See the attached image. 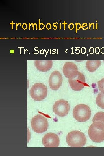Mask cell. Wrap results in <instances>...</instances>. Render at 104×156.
Instances as JSON below:
<instances>
[{
	"mask_svg": "<svg viewBox=\"0 0 104 156\" xmlns=\"http://www.w3.org/2000/svg\"><path fill=\"white\" fill-rule=\"evenodd\" d=\"M90 138L95 142L104 140V124L99 121L93 122L89 127L88 131Z\"/></svg>",
	"mask_w": 104,
	"mask_h": 156,
	"instance_id": "1",
	"label": "cell"
},
{
	"mask_svg": "<svg viewBox=\"0 0 104 156\" xmlns=\"http://www.w3.org/2000/svg\"><path fill=\"white\" fill-rule=\"evenodd\" d=\"M87 139L82 132L78 130H73L70 132L66 136V142L71 147H80L85 146Z\"/></svg>",
	"mask_w": 104,
	"mask_h": 156,
	"instance_id": "2",
	"label": "cell"
},
{
	"mask_svg": "<svg viewBox=\"0 0 104 156\" xmlns=\"http://www.w3.org/2000/svg\"><path fill=\"white\" fill-rule=\"evenodd\" d=\"M91 115L90 109L86 104L77 105L73 109V116L77 121L79 122L87 121L90 118Z\"/></svg>",
	"mask_w": 104,
	"mask_h": 156,
	"instance_id": "3",
	"label": "cell"
},
{
	"mask_svg": "<svg viewBox=\"0 0 104 156\" xmlns=\"http://www.w3.org/2000/svg\"><path fill=\"white\" fill-rule=\"evenodd\" d=\"M31 124L33 131L38 133H42L45 132L48 128L47 120L40 114L34 116L31 120Z\"/></svg>",
	"mask_w": 104,
	"mask_h": 156,
	"instance_id": "4",
	"label": "cell"
},
{
	"mask_svg": "<svg viewBox=\"0 0 104 156\" xmlns=\"http://www.w3.org/2000/svg\"><path fill=\"white\" fill-rule=\"evenodd\" d=\"M47 94V87L41 83L34 84L30 90L31 97L36 101H41L46 97Z\"/></svg>",
	"mask_w": 104,
	"mask_h": 156,
	"instance_id": "5",
	"label": "cell"
},
{
	"mask_svg": "<svg viewBox=\"0 0 104 156\" xmlns=\"http://www.w3.org/2000/svg\"><path fill=\"white\" fill-rule=\"evenodd\" d=\"M68 81L71 88L75 91L81 90L85 86L89 87V85L86 83L84 75L79 71L74 77L69 78Z\"/></svg>",
	"mask_w": 104,
	"mask_h": 156,
	"instance_id": "6",
	"label": "cell"
},
{
	"mask_svg": "<svg viewBox=\"0 0 104 156\" xmlns=\"http://www.w3.org/2000/svg\"><path fill=\"white\" fill-rule=\"evenodd\" d=\"M53 108L55 114L60 117H64L69 112L70 105L67 101L60 99L55 102Z\"/></svg>",
	"mask_w": 104,
	"mask_h": 156,
	"instance_id": "7",
	"label": "cell"
},
{
	"mask_svg": "<svg viewBox=\"0 0 104 156\" xmlns=\"http://www.w3.org/2000/svg\"><path fill=\"white\" fill-rule=\"evenodd\" d=\"M60 139L56 134L49 133L43 136L42 143L44 146L46 147H56L59 146Z\"/></svg>",
	"mask_w": 104,
	"mask_h": 156,
	"instance_id": "8",
	"label": "cell"
},
{
	"mask_svg": "<svg viewBox=\"0 0 104 156\" xmlns=\"http://www.w3.org/2000/svg\"><path fill=\"white\" fill-rule=\"evenodd\" d=\"M62 77L60 73L58 71H54L49 77V85L50 88L53 90H57L61 86Z\"/></svg>",
	"mask_w": 104,
	"mask_h": 156,
	"instance_id": "9",
	"label": "cell"
},
{
	"mask_svg": "<svg viewBox=\"0 0 104 156\" xmlns=\"http://www.w3.org/2000/svg\"><path fill=\"white\" fill-rule=\"evenodd\" d=\"M64 75L67 78H71L76 76L78 71L76 65L71 62H67L64 65L63 68Z\"/></svg>",
	"mask_w": 104,
	"mask_h": 156,
	"instance_id": "10",
	"label": "cell"
},
{
	"mask_svg": "<svg viewBox=\"0 0 104 156\" xmlns=\"http://www.w3.org/2000/svg\"><path fill=\"white\" fill-rule=\"evenodd\" d=\"M52 63L51 61L45 62L37 61L35 63V66L37 69L42 72H46L49 70L52 66Z\"/></svg>",
	"mask_w": 104,
	"mask_h": 156,
	"instance_id": "11",
	"label": "cell"
},
{
	"mask_svg": "<svg viewBox=\"0 0 104 156\" xmlns=\"http://www.w3.org/2000/svg\"><path fill=\"white\" fill-rule=\"evenodd\" d=\"M101 64L100 61H88L86 63V68L89 72H93L99 67Z\"/></svg>",
	"mask_w": 104,
	"mask_h": 156,
	"instance_id": "12",
	"label": "cell"
},
{
	"mask_svg": "<svg viewBox=\"0 0 104 156\" xmlns=\"http://www.w3.org/2000/svg\"><path fill=\"white\" fill-rule=\"evenodd\" d=\"M96 103L99 107L104 109V94L101 92L98 94L96 97Z\"/></svg>",
	"mask_w": 104,
	"mask_h": 156,
	"instance_id": "13",
	"label": "cell"
},
{
	"mask_svg": "<svg viewBox=\"0 0 104 156\" xmlns=\"http://www.w3.org/2000/svg\"><path fill=\"white\" fill-rule=\"evenodd\" d=\"M92 121H99L104 124V112H100L96 113L93 118Z\"/></svg>",
	"mask_w": 104,
	"mask_h": 156,
	"instance_id": "14",
	"label": "cell"
},
{
	"mask_svg": "<svg viewBox=\"0 0 104 156\" xmlns=\"http://www.w3.org/2000/svg\"><path fill=\"white\" fill-rule=\"evenodd\" d=\"M97 84L99 90L104 94V78L98 81Z\"/></svg>",
	"mask_w": 104,
	"mask_h": 156,
	"instance_id": "15",
	"label": "cell"
},
{
	"mask_svg": "<svg viewBox=\"0 0 104 156\" xmlns=\"http://www.w3.org/2000/svg\"><path fill=\"white\" fill-rule=\"evenodd\" d=\"M55 24H56L57 25L58 24V23L56 22V23H53V26H54V27H56V29H54V28H53V29H54V30H56V29H57L58 27H57L56 25H54Z\"/></svg>",
	"mask_w": 104,
	"mask_h": 156,
	"instance_id": "16",
	"label": "cell"
},
{
	"mask_svg": "<svg viewBox=\"0 0 104 156\" xmlns=\"http://www.w3.org/2000/svg\"><path fill=\"white\" fill-rule=\"evenodd\" d=\"M64 23H62V24H64V30H65V25L66 24H67V23H65V21H64Z\"/></svg>",
	"mask_w": 104,
	"mask_h": 156,
	"instance_id": "17",
	"label": "cell"
},
{
	"mask_svg": "<svg viewBox=\"0 0 104 156\" xmlns=\"http://www.w3.org/2000/svg\"><path fill=\"white\" fill-rule=\"evenodd\" d=\"M75 25H76V33H77V23H75Z\"/></svg>",
	"mask_w": 104,
	"mask_h": 156,
	"instance_id": "18",
	"label": "cell"
},
{
	"mask_svg": "<svg viewBox=\"0 0 104 156\" xmlns=\"http://www.w3.org/2000/svg\"><path fill=\"white\" fill-rule=\"evenodd\" d=\"M10 24L12 25V30L13 29V25L15 23H13V21H12L11 23H10Z\"/></svg>",
	"mask_w": 104,
	"mask_h": 156,
	"instance_id": "19",
	"label": "cell"
},
{
	"mask_svg": "<svg viewBox=\"0 0 104 156\" xmlns=\"http://www.w3.org/2000/svg\"><path fill=\"white\" fill-rule=\"evenodd\" d=\"M94 23H92L91 24H90V23H89V30H90V27Z\"/></svg>",
	"mask_w": 104,
	"mask_h": 156,
	"instance_id": "20",
	"label": "cell"
},
{
	"mask_svg": "<svg viewBox=\"0 0 104 156\" xmlns=\"http://www.w3.org/2000/svg\"><path fill=\"white\" fill-rule=\"evenodd\" d=\"M40 19L39 20V29L40 30Z\"/></svg>",
	"mask_w": 104,
	"mask_h": 156,
	"instance_id": "21",
	"label": "cell"
},
{
	"mask_svg": "<svg viewBox=\"0 0 104 156\" xmlns=\"http://www.w3.org/2000/svg\"><path fill=\"white\" fill-rule=\"evenodd\" d=\"M81 28L83 30H86L88 29V27H87L86 28L84 29L83 28L81 27Z\"/></svg>",
	"mask_w": 104,
	"mask_h": 156,
	"instance_id": "22",
	"label": "cell"
},
{
	"mask_svg": "<svg viewBox=\"0 0 104 156\" xmlns=\"http://www.w3.org/2000/svg\"><path fill=\"white\" fill-rule=\"evenodd\" d=\"M34 24H35V23H34V24H33V25H32V28H33V30H34Z\"/></svg>",
	"mask_w": 104,
	"mask_h": 156,
	"instance_id": "23",
	"label": "cell"
},
{
	"mask_svg": "<svg viewBox=\"0 0 104 156\" xmlns=\"http://www.w3.org/2000/svg\"><path fill=\"white\" fill-rule=\"evenodd\" d=\"M36 30L37 29V25L36 23H35Z\"/></svg>",
	"mask_w": 104,
	"mask_h": 156,
	"instance_id": "24",
	"label": "cell"
},
{
	"mask_svg": "<svg viewBox=\"0 0 104 156\" xmlns=\"http://www.w3.org/2000/svg\"><path fill=\"white\" fill-rule=\"evenodd\" d=\"M30 23H29V29L30 30Z\"/></svg>",
	"mask_w": 104,
	"mask_h": 156,
	"instance_id": "25",
	"label": "cell"
},
{
	"mask_svg": "<svg viewBox=\"0 0 104 156\" xmlns=\"http://www.w3.org/2000/svg\"><path fill=\"white\" fill-rule=\"evenodd\" d=\"M18 24L17 23H16V30H17V26H18Z\"/></svg>",
	"mask_w": 104,
	"mask_h": 156,
	"instance_id": "26",
	"label": "cell"
},
{
	"mask_svg": "<svg viewBox=\"0 0 104 156\" xmlns=\"http://www.w3.org/2000/svg\"><path fill=\"white\" fill-rule=\"evenodd\" d=\"M87 25H85L83 26L82 27L81 26V27H83H83H85V26H87Z\"/></svg>",
	"mask_w": 104,
	"mask_h": 156,
	"instance_id": "27",
	"label": "cell"
},
{
	"mask_svg": "<svg viewBox=\"0 0 104 156\" xmlns=\"http://www.w3.org/2000/svg\"><path fill=\"white\" fill-rule=\"evenodd\" d=\"M61 23H60V29H61Z\"/></svg>",
	"mask_w": 104,
	"mask_h": 156,
	"instance_id": "28",
	"label": "cell"
},
{
	"mask_svg": "<svg viewBox=\"0 0 104 156\" xmlns=\"http://www.w3.org/2000/svg\"><path fill=\"white\" fill-rule=\"evenodd\" d=\"M96 29H97V23H96Z\"/></svg>",
	"mask_w": 104,
	"mask_h": 156,
	"instance_id": "29",
	"label": "cell"
},
{
	"mask_svg": "<svg viewBox=\"0 0 104 156\" xmlns=\"http://www.w3.org/2000/svg\"><path fill=\"white\" fill-rule=\"evenodd\" d=\"M20 24V26H21V23H19L18 24V25H19Z\"/></svg>",
	"mask_w": 104,
	"mask_h": 156,
	"instance_id": "30",
	"label": "cell"
}]
</instances>
